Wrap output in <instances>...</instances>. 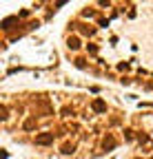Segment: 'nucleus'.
<instances>
[{
	"label": "nucleus",
	"instance_id": "nucleus-1",
	"mask_svg": "<svg viewBox=\"0 0 153 159\" xmlns=\"http://www.w3.org/2000/svg\"><path fill=\"white\" fill-rule=\"evenodd\" d=\"M36 144H40V146L53 144V133H42V135H38V137H36Z\"/></svg>",
	"mask_w": 153,
	"mask_h": 159
},
{
	"label": "nucleus",
	"instance_id": "nucleus-2",
	"mask_svg": "<svg viewBox=\"0 0 153 159\" xmlns=\"http://www.w3.org/2000/svg\"><path fill=\"white\" fill-rule=\"evenodd\" d=\"M93 111H98V113H104L106 111V104L102 100H93Z\"/></svg>",
	"mask_w": 153,
	"mask_h": 159
},
{
	"label": "nucleus",
	"instance_id": "nucleus-3",
	"mask_svg": "<svg viewBox=\"0 0 153 159\" xmlns=\"http://www.w3.org/2000/svg\"><path fill=\"white\" fill-rule=\"evenodd\" d=\"M69 49H80V40L78 38H69Z\"/></svg>",
	"mask_w": 153,
	"mask_h": 159
},
{
	"label": "nucleus",
	"instance_id": "nucleus-4",
	"mask_svg": "<svg viewBox=\"0 0 153 159\" xmlns=\"http://www.w3.org/2000/svg\"><path fill=\"white\" fill-rule=\"evenodd\" d=\"M73 150H76L73 144H64V146H62V152H64V155H69V152H73Z\"/></svg>",
	"mask_w": 153,
	"mask_h": 159
},
{
	"label": "nucleus",
	"instance_id": "nucleus-5",
	"mask_svg": "<svg viewBox=\"0 0 153 159\" xmlns=\"http://www.w3.org/2000/svg\"><path fill=\"white\" fill-rule=\"evenodd\" d=\"M113 146H116V139H113L111 135H109V137L104 139V148H113Z\"/></svg>",
	"mask_w": 153,
	"mask_h": 159
},
{
	"label": "nucleus",
	"instance_id": "nucleus-6",
	"mask_svg": "<svg viewBox=\"0 0 153 159\" xmlns=\"http://www.w3.org/2000/svg\"><path fill=\"white\" fill-rule=\"evenodd\" d=\"M33 126H36V119H27L25 122V130H31Z\"/></svg>",
	"mask_w": 153,
	"mask_h": 159
}]
</instances>
